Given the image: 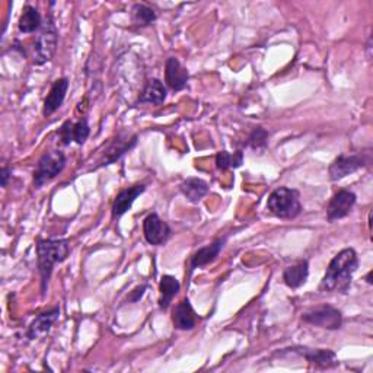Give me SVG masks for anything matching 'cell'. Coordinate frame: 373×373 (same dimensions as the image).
Masks as SVG:
<instances>
[{
    "mask_svg": "<svg viewBox=\"0 0 373 373\" xmlns=\"http://www.w3.org/2000/svg\"><path fill=\"white\" fill-rule=\"evenodd\" d=\"M180 289H181V283L178 282L176 277L169 274L162 275L160 283H159V291H160V296H159V307L162 311H167L172 299L180 294Z\"/></svg>",
    "mask_w": 373,
    "mask_h": 373,
    "instance_id": "20",
    "label": "cell"
},
{
    "mask_svg": "<svg viewBox=\"0 0 373 373\" xmlns=\"http://www.w3.org/2000/svg\"><path fill=\"white\" fill-rule=\"evenodd\" d=\"M57 136L63 146H69L73 142V123L70 120L64 121L63 125L59 128Z\"/></svg>",
    "mask_w": 373,
    "mask_h": 373,
    "instance_id": "27",
    "label": "cell"
},
{
    "mask_svg": "<svg viewBox=\"0 0 373 373\" xmlns=\"http://www.w3.org/2000/svg\"><path fill=\"white\" fill-rule=\"evenodd\" d=\"M9 176H10V169L8 167H3L2 168V187H6L8 185Z\"/></svg>",
    "mask_w": 373,
    "mask_h": 373,
    "instance_id": "29",
    "label": "cell"
},
{
    "mask_svg": "<svg viewBox=\"0 0 373 373\" xmlns=\"http://www.w3.org/2000/svg\"><path fill=\"white\" fill-rule=\"evenodd\" d=\"M132 18L137 26L143 28V26H149L151 24H153L158 18V13L155 9H152L148 5L136 3L132 8Z\"/></svg>",
    "mask_w": 373,
    "mask_h": 373,
    "instance_id": "23",
    "label": "cell"
},
{
    "mask_svg": "<svg viewBox=\"0 0 373 373\" xmlns=\"http://www.w3.org/2000/svg\"><path fill=\"white\" fill-rule=\"evenodd\" d=\"M59 317H60V307L59 306L53 307V310H50V311H45V312L40 314L34 321H32V323L26 331V337L29 340H37V338L45 335L57 322Z\"/></svg>",
    "mask_w": 373,
    "mask_h": 373,
    "instance_id": "16",
    "label": "cell"
},
{
    "mask_svg": "<svg viewBox=\"0 0 373 373\" xmlns=\"http://www.w3.org/2000/svg\"><path fill=\"white\" fill-rule=\"evenodd\" d=\"M70 254L69 239H38L37 242V268L41 277V291L45 295L48 282L52 279L56 264L63 263Z\"/></svg>",
    "mask_w": 373,
    "mask_h": 373,
    "instance_id": "2",
    "label": "cell"
},
{
    "mask_svg": "<svg viewBox=\"0 0 373 373\" xmlns=\"http://www.w3.org/2000/svg\"><path fill=\"white\" fill-rule=\"evenodd\" d=\"M188 70L180 63V60L175 57H169L165 63V82L167 85L175 91L180 92L187 88L188 85Z\"/></svg>",
    "mask_w": 373,
    "mask_h": 373,
    "instance_id": "12",
    "label": "cell"
},
{
    "mask_svg": "<svg viewBox=\"0 0 373 373\" xmlns=\"http://www.w3.org/2000/svg\"><path fill=\"white\" fill-rule=\"evenodd\" d=\"M294 351H296L300 356H303V358L307 362H310L311 365H315V366L322 367V369H330V367H334V366L338 365L337 356L331 350L300 347V349H294Z\"/></svg>",
    "mask_w": 373,
    "mask_h": 373,
    "instance_id": "17",
    "label": "cell"
},
{
    "mask_svg": "<svg viewBox=\"0 0 373 373\" xmlns=\"http://www.w3.org/2000/svg\"><path fill=\"white\" fill-rule=\"evenodd\" d=\"M144 190H146L144 184H137V185L121 190L117 194L114 203H112V208H111L112 219H119L123 215H125L128 210L132 208V206L136 201V199L139 196H142V194L144 192Z\"/></svg>",
    "mask_w": 373,
    "mask_h": 373,
    "instance_id": "11",
    "label": "cell"
},
{
    "mask_svg": "<svg viewBox=\"0 0 373 373\" xmlns=\"http://www.w3.org/2000/svg\"><path fill=\"white\" fill-rule=\"evenodd\" d=\"M359 268V257L353 248L340 251L327 267L326 274L319 283V290L323 294H347L353 274Z\"/></svg>",
    "mask_w": 373,
    "mask_h": 373,
    "instance_id": "1",
    "label": "cell"
},
{
    "mask_svg": "<svg viewBox=\"0 0 373 373\" xmlns=\"http://www.w3.org/2000/svg\"><path fill=\"white\" fill-rule=\"evenodd\" d=\"M43 26V20L38 9L32 5H25L18 21V29L24 34H32Z\"/></svg>",
    "mask_w": 373,
    "mask_h": 373,
    "instance_id": "22",
    "label": "cell"
},
{
    "mask_svg": "<svg viewBox=\"0 0 373 373\" xmlns=\"http://www.w3.org/2000/svg\"><path fill=\"white\" fill-rule=\"evenodd\" d=\"M137 136L130 132H120L108 144V148L104 151V155L96 168L108 167L114 164L120 158H123L127 152L132 151L137 144Z\"/></svg>",
    "mask_w": 373,
    "mask_h": 373,
    "instance_id": "7",
    "label": "cell"
},
{
    "mask_svg": "<svg viewBox=\"0 0 373 373\" xmlns=\"http://www.w3.org/2000/svg\"><path fill=\"white\" fill-rule=\"evenodd\" d=\"M69 91V79L68 77H61L57 79L53 84L50 92H48L47 98L44 100V108H43V114L45 117L53 116L54 112L63 105L64 100H66V93Z\"/></svg>",
    "mask_w": 373,
    "mask_h": 373,
    "instance_id": "14",
    "label": "cell"
},
{
    "mask_svg": "<svg viewBox=\"0 0 373 373\" xmlns=\"http://www.w3.org/2000/svg\"><path fill=\"white\" fill-rule=\"evenodd\" d=\"M57 44H59V32L53 18L50 16L48 21L43 24L34 41V63L37 66H43V64L48 63L54 57Z\"/></svg>",
    "mask_w": 373,
    "mask_h": 373,
    "instance_id": "4",
    "label": "cell"
},
{
    "mask_svg": "<svg viewBox=\"0 0 373 373\" xmlns=\"http://www.w3.org/2000/svg\"><path fill=\"white\" fill-rule=\"evenodd\" d=\"M356 194L350 190H340L331 197L327 206V219L330 223L347 218L356 204Z\"/></svg>",
    "mask_w": 373,
    "mask_h": 373,
    "instance_id": "10",
    "label": "cell"
},
{
    "mask_svg": "<svg viewBox=\"0 0 373 373\" xmlns=\"http://www.w3.org/2000/svg\"><path fill=\"white\" fill-rule=\"evenodd\" d=\"M66 156L61 151L45 152L37 162L34 169V187L41 188L47 183L53 181L57 175L66 168Z\"/></svg>",
    "mask_w": 373,
    "mask_h": 373,
    "instance_id": "5",
    "label": "cell"
},
{
    "mask_svg": "<svg viewBox=\"0 0 373 373\" xmlns=\"http://www.w3.org/2000/svg\"><path fill=\"white\" fill-rule=\"evenodd\" d=\"M143 235L148 244L159 247L164 245L171 238L169 224L162 220L156 213H151L143 220Z\"/></svg>",
    "mask_w": 373,
    "mask_h": 373,
    "instance_id": "9",
    "label": "cell"
},
{
    "mask_svg": "<svg viewBox=\"0 0 373 373\" xmlns=\"http://www.w3.org/2000/svg\"><path fill=\"white\" fill-rule=\"evenodd\" d=\"M268 212L279 219H295L302 212L300 194L295 188H275L267 200Z\"/></svg>",
    "mask_w": 373,
    "mask_h": 373,
    "instance_id": "3",
    "label": "cell"
},
{
    "mask_svg": "<svg viewBox=\"0 0 373 373\" xmlns=\"http://www.w3.org/2000/svg\"><path fill=\"white\" fill-rule=\"evenodd\" d=\"M307 275H310V264H307L306 259H299L295 264L284 268L283 280L287 287L299 289L306 283Z\"/></svg>",
    "mask_w": 373,
    "mask_h": 373,
    "instance_id": "19",
    "label": "cell"
},
{
    "mask_svg": "<svg viewBox=\"0 0 373 373\" xmlns=\"http://www.w3.org/2000/svg\"><path fill=\"white\" fill-rule=\"evenodd\" d=\"M180 191L184 194V197L190 203H199L208 192V184L201 180V178H187L185 181L181 183Z\"/></svg>",
    "mask_w": 373,
    "mask_h": 373,
    "instance_id": "21",
    "label": "cell"
},
{
    "mask_svg": "<svg viewBox=\"0 0 373 373\" xmlns=\"http://www.w3.org/2000/svg\"><path fill=\"white\" fill-rule=\"evenodd\" d=\"M167 100V88L159 79L153 77L146 82L143 91L140 92L139 102L140 104H152L162 105Z\"/></svg>",
    "mask_w": 373,
    "mask_h": 373,
    "instance_id": "18",
    "label": "cell"
},
{
    "mask_svg": "<svg viewBox=\"0 0 373 373\" xmlns=\"http://www.w3.org/2000/svg\"><path fill=\"white\" fill-rule=\"evenodd\" d=\"M367 165V160L362 155H340L333 160L328 168V175L331 181H340L350 174L358 172Z\"/></svg>",
    "mask_w": 373,
    "mask_h": 373,
    "instance_id": "8",
    "label": "cell"
},
{
    "mask_svg": "<svg viewBox=\"0 0 373 373\" xmlns=\"http://www.w3.org/2000/svg\"><path fill=\"white\" fill-rule=\"evenodd\" d=\"M366 282H367L369 284H372V283H373V282H372V271H369V273H367V275H366Z\"/></svg>",
    "mask_w": 373,
    "mask_h": 373,
    "instance_id": "30",
    "label": "cell"
},
{
    "mask_svg": "<svg viewBox=\"0 0 373 373\" xmlns=\"http://www.w3.org/2000/svg\"><path fill=\"white\" fill-rule=\"evenodd\" d=\"M224 244H226V238H218L210 245H206L194 252L190 258V273H192L197 268H201L210 263H213L219 257L220 251L223 250Z\"/></svg>",
    "mask_w": 373,
    "mask_h": 373,
    "instance_id": "13",
    "label": "cell"
},
{
    "mask_svg": "<svg viewBox=\"0 0 373 373\" xmlns=\"http://www.w3.org/2000/svg\"><path fill=\"white\" fill-rule=\"evenodd\" d=\"M242 162H244V153L241 151L235 152L234 155L226 151H220L216 155V167L220 171H228L229 168H239L242 165Z\"/></svg>",
    "mask_w": 373,
    "mask_h": 373,
    "instance_id": "24",
    "label": "cell"
},
{
    "mask_svg": "<svg viewBox=\"0 0 373 373\" xmlns=\"http://www.w3.org/2000/svg\"><path fill=\"white\" fill-rule=\"evenodd\" d=\"M148 289V284H142V286H137L132 294H130L128 296V302H139L142 299V296L144 295V290Z\"/></svg>",
    "mask_w": 373,
    "mask_h": 373,
    "instance_id": "28",
    "label": "cell"
},
{
    "mask_svg": "<svg viewBox=\"0 0 373 373\" xmlns=\"http://www.w3.org/2000/svg\"><path fill=\"white\" fill-rule=\"evenodd\" d=\"M302 319L306 323H310V326H315L318 328L330 330V331L342 328L343 326L342 312L331 305H322V306L314 307V310L305 312L302 315Z\"/></svg>",
    "mask_w": 373,
    "mask_h": 373,
    "instance_id": "6",
    "label": "cell"
},
{
    "mask_svg": "<svg viewBox=\"0 0 373 373\" xmlns=\"http://www.w3.org/2000/svg\"><path fill=\"white\" fill-rule=\"evenodd\" d=\"M174 327L180 331H190L197 323V315L194 312V307L188 299L176 303L172 311Z\"/></svg>",
    "mask_w": 373,
    "mask_h": 373,
    "instance_id": "15",
    "label": "cell"
},
{
    "mask_svg": "<svg viewBox=\"0 0 373 373\" xmlns=\"http://www.w3.org/2000/svg\"><path fill=\"white\" fill-rule=\"evenodd\" d=\"M91 135V128L86 119H80L73 123V142L77 144H84Z\"/></svg>",
    "mask_w": 373,
    "mask_h": 373,
    "instance_id": "26",
    "label": "cell"
},
{
    "mask_svg": "<svg viewBox=\"0 0 373 373\" xmlns=\"http://www.w3.org/2000/svg\"><path fill=\"white\" fill-rule=\"evenodd\" d=\"M268 132L264 130L263 127H257L252 130V133L248 137V144L254 151H259V149H266L267 146V140H268Z\"/></svg>",
    "mask_w": 373,
    "mask_h": 373,
    "instance_id": "25",
    "label": "cell"
}]
</instances>
